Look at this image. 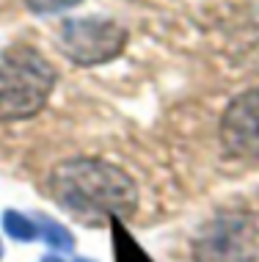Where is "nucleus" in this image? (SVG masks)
Returning <instances> with one entry per match:
<instances>
[{"label":"nucleus","instance_id":"f257e3e1","mask_svg":"<svg viewBox=\"0 0 259 262\" xmlns=\"http://www.w3.org/2000/svg\"><path fill=\"white\" fill-rule=\"evenodd\" d=\"M47 190L58 207L78 218H124L135 210L138 188L124 168L100 158L64 160L47 177Z\"/></svg>","mask_w":259,"mask_h":262},{"label":"nucleus","instance_id":"f03ea898","mask_svg":"<svg viewBox=\"0 0 259 262\" xmlns=\"http://www.w3.org/2000/svg\"><path fill=\"white\" fill-rule=\"evenodd\" d=\"M55 86V69L36 47L0 50V122H22L44 108Z\"/></svg>","mask_w":259,"mask_h":262},{"label":"nucleus","instance_id":"7ed1b4c3","mask_svg":"<svg viewBox=\"0 0 259 262\" xmlns=\"http://www.w3.org/2000/svg\"><path fill=\"white\" fill-rule=\"evenodd\" d=\"M127 31L105 17H78L61 25V53L78 67H100L122 55Z\"/></svg>","mask_w":259,"mask_h":262},{"label":"nucleus","instance_id":"20e7f679","mask_svg":"<svg viewBox=\"0 0 259 262\" xmlns=\"http://www.w3.org/2000/svg\"><path fill=\"white\" fill-rule=\"evenodd\" d=\"M256 249L259 240L246 221L223 218L201 240H196L193 257L196 262H251Z\"/></svg>","mask_w":259,"mask_h":262},{"label":"nucleus","instance_id":"39448f33","mask_svg":"<svg viewBox=\"0 0 259 262\" xmlns=\"http://www.w3.org/2000/svg\"><path fill=\"white\" fill-rule=\"evenodd\" d=\"M221 144L234 158H259V89L229 102L221 119Z\"/></svg>","mask_w":259,"mask_h":262},{"label":"nucleus","instance_id":"423d86ee","mask_svg":"<svg viewBox=\"0 0 259 262\" xmlns=\"http://www.w3.org/2000/svg\"><path fill=\"white\" fill-rule=\"evenodd\" d=\"M36 226H39V237L44 240L50 249H55V251H72L75 249V235L66 229L64 224L55 221V218L41 215L36 221Z\"/></svg>","mask_w":259,"mask_h":262},{"label":"nucleus","instance_id":"0eeeda50","mask_svg":"<svg viewBox=\"0 0 259 262\" xmlns=\"http://www.w3.org/2000/svg\"><path fill=\"white\" fill-rule=\"evenodd\" d=\"M3 229L11 240H19V243H31V240L39 237L36 221L28 218L25 212H17V210H6L3 212Z\"/></svg>","mask_w":259,"mask_h":262},{"label":"nucleus","instance_id":"6e6552de","mask_svg":"<svg viewBox=\"0 0 259 262\" xmlns=\"http://www.w3.org/2000/svg\"><path fill=\"white\" fill-rule=\"evenodd\" d=\"M28 9L36 11V14H55V11H64V9H72L78 6L80 0H25Z\"/></svg>","mask_w":259,"mask_h":262},{"label":"nucleus","instance_id":"1a4fd4ad","mask_svg":"<svg viewBox=\"0 0 259 262\" xmlns=\"http://www.w3.org/2000/svg\"><path fill=\"white\" fill-rule=\"evenodd\" d=\"M41 262H94V259H64V257H44Z\"/></svg>","mask_w":259,"mask_h":262},{"label":"nucleus","instance_id":"9d476101","mask_svg":"<svg viewBox=\"0 0 259 262\" xmlns=\"http://www.w3.org/2000/svg\"><path fill=\"white\" fill-rule=\"evenodd\" d=\"M0 257H3V243H0Z\"/></svg>","mask_w":259,"mask_h":262}]
</instances>
